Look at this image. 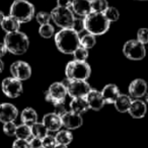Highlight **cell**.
<instances>
[{
	"mask_svg": "<svg viewBox=\"0 0 148 148\" xmlns=\"http://www.w3.org/2000/svg\"><path fill=\"white\" fill-rule=\"evenodd\" d=\"M80 37L72 29H62L55 35V44L57 49L63 54H73L80 46Z\"/></svg>",
	"mask_w": 148,
	"mask_h": 148,
	"instance_id": "6da1fadb",
	"label": "cell"
},
{
	"mask_svg": "<svg viewBox=\"0 0 148 148\" xmlns=\"http://www.w3.org/2000/svg\"><path fill=\"white\" fill-rule=\"evenodd\" d=\"M5 47L7 52L13 55H23L27 51L29 47V37L23 32H15V33L6 34L4 37Z\"/></svg>",
	"mask_w": 148,
	"mask_h": 148,
	"instance_id": "7a4b0ae2",
	"label": "cell"
},
{
	"mask_svg": "<svg viewBox=\"0 0 148 148\" xmlns=\"http://www.w3.org/2000/svg\"><path fill=\"white\" fill-rule=\"evenodd\" d=\"M84 27L88 34L93 36H101L110 29L111 23L106 18L103 13L90 12L84 17Z\"/></svg>",
	"mask_w": 148,
	"mask_h": 148,
	"instance_id": "3957f363",
	"label": "cell"
},
{
	"mask_svg": "<svg viewBox=\"0 0 148 148\" xmlns=\"http://www.w3.org/2000/svg\"><path fill=\"white\" fill-rule=\"evenodd\" d=\"M21 23H29L35 16V6L27 0H14L10 6V14Z\"/></svg>",
	"mask_w": 148,
	"mask_h": 148,
	"instance_id": "277c9868",
	"label": "cell"
},
{
	"mask_svg": "<svg viewBox=\"0 0 148 148\" xmlns=\"http://www.w3.org/2000/svg\"><path fill=\"white\" fill-rule=\"evenodd\" d=\"M91 68L82 61L72 60L68 62L65 68V75L68 80H87L90 76Z\"/></svg>",
	"mask_w": 148,
	"mask_h": 148,
	"instance_id": "5b68a950",
	"label": "cell"
},
{
	"mask_svg": "<svg viewBox=\"0 0 148 148\" xmlns=\"http://www.w3.org/2000/svg\"><path fill=\"white\" fill-rule=\"evenodd\" d=\"M74 13L70 8L57 6L52 10L51 19L61 29H71L74 21Z\"/></svg>",
	"mask_w": 148,
	"mask_h": 148,
	"instance_id": "8992f818",
	"label": "cell"
},
{
	"mask_svg": "<svg viewBox=\"0 0 148 148\" xmlns=\"http://www.w3.org/2000/svg\"><path fill=\"white\" fill-rule=\"evenodd\" d=\"M123 54L128 59L139 61L146 56L145 46L137 40H129L124 44Z\"/></svg>",
	"mask_w": 148,
	"mask_h": 148,
	"instance_id": "52a82bcc",
	"label": "cell"
},
{
	"mask_svg": "<svg viewBox=\"0 0 148 148\" xmlns=\"http://www.w3.org/2000/svg\"><path fill=\"white\" fill-rule=\"evenodd\" d=\"M67 80L66 88L67 93L72 99L75 97H85L86 95L91 90V87L86 80Z\"/></svg>",
	"mask_w": 148,
	"mask_h": 148,
	"instance_id": "ba28073f",
	"label": "cell"
},
{
	"mask_svg": "<svg viewBox=\"0 0 148 148\" xmlns=\"http://www.w3.org/2000/svg\"><path fill=\"white\" fill-rule=\"evenodd\" d=\"M67 95V88H66L65 83L54 82L50 85L49 89L45 92V99L47 101L54 105V103L65 101Z\"/></svg>",
	"mask_w": 148,
	"mask_h": 148,
	"instance_id": "9c48e42d",
	"label": "cell"
},
{
	"mask_svg": "<svg viewBox=\"0 0 148 148\" xmlns=\"http://www.w3.org/2000/svg\"><path fill=\"white\" fill-rule=\"evenodd\" d=\"M1 88H2L3 93L9 99H16L23 91L21 81L12 76L3 79L1 83Z\"/></svg>",
	"mask_w": 148,
	"mask_h": 148,
	"instance_id": "30bf717a",
	"label": "cell"
},
{
	"mask_svg": "<svg viewBox=\"0 0 148 148\" xmlns=\"http://www.w3.org/2000/svg\"><path fill=\"white\" fill-rule=\"evenodd\" d=\"M11 76L21 81L27 80L32 76V67L25 61H15L10 66Z\"/></svg>",
	"mask_w": 148,
	"mask_h": 148,
	"instance_id": "8fae6325",
	"label": "cell"
},
{
	"mask_svg": "<svg viewBox=\"0 0 148 148\" xmlns=\"http://www.w3.org/2000/svg\"><path fill=\"white\" fill-rule=\"evenodd\" d=\"M62 125L66 128V130H76L80 128L83 124V119L81 115L69 111L66 112L61 117Z\"/></svg>",
	"mask_w": 148,
	"mask_h": 148,
	"instance_id": "7c38bea8",
	"label": "cell"
},
{
	"mask_svg": "<svg viewBox=\"0 0 148 148\" xmlns=\"http://www.w3.org/2000/svg\"><path fill=\"white\" fill-rule=\"evenodd\" d=\"M18 116V110L14 105L3 103L0 105V122L3 124L14 122Z\"/></svg>",
	"mask_w": 148,
	"mask_h": 148,
	"instance_id": "4fadbf2b",
	"label": "cell"
},
{
	"mask_svg": "<svg viewBox=\"0 0 148 148\" xmlns=\"http://www.w3.org/2000/svg\"><path fill=\"white\" fill-rule=\"evenodd\" d=\"M147 93V83L144 79L137 78L133 80L129 85L130 97L139 99Z\"/></svg>",
	"mask_w": 148,
	"mask_h": 148,
	"instance_id": "5bb4252c",
	"label": "cell"
},
{
	"mask_svg": "<svg viewBox=\"0 0 148 148\" xmlns=\"http://www.w3.org/2000/svg\"><path fill=\"white\" fill-rule=\"evenodd\" d=\"M85 99L87 101V105L90 110L93 111H99L105 106V101L101 95V92L97 89H91L85 97Z\"/></svg>",
	"mask_w": 148,
	"mask_h": 148,
	"instance_id": "9a60e30c",
	"label": "cell"
},
{
	"mask_svg": "<svg viewBox=\"0 0 148 148\" xmlns=\"http://www.w3.org/2000/svg\"><path fill=\"white\" fill-rule=\"evenodd\" d=\"M42 123L45 125V127L47 128L49 132H58L60 131L61 127L63 126L61 117L56 115L55 113H49L44 116Z\"/></svg>",
	"mask_w": 148,
	"mask_h": 148,
	"instance_id": "2e32d148",
	"label": "cell"
},
{
	"mask_svg": "<svg viewBox=\"0 0 148 148\" xmlns=\"http://www.w3.org/2000/svg\"><path fill=\"white\" fill-rule=\"evenodd\" d=\"M71 10L74 14L85 17L91 12L90 0H74L71 5Z\"/></svg>",
	"mask_w": 148,
	"mask_h": 148,
	"instance_id": "e0dca14e",
	"label": "cell"
},
{
	"mask_svg": "<svg viewBox=\"0 0 148 148\" xmlns=\"http://www.w3.org/2000/svg\"><path fill=\"white\" fill-rule=\"evenodd\" d=\"M128 113L134 119H142L147 113V106L141 99H134L132 101Z\"/></svg>",
	"mask_w": 148,
	"mask_h": 148,
	"instance_id": "ac0fdd59",
	"label": "cell"
},
{
	"mask_svg": "<svg viewBox=\"0 0 148 148\" xmlns=\"http://www.w3.org/2000/svg\"><path fill=\"white\" fill-rule=\"evenodd\" d=\"M121 95L119 87L116 84H107L101 90V95L106 103H115L118 97Z\"/></svg>",
	"mask_w": 148,
	"mask_h": 148,
	"instance_id": "d6986e66",
	"label": "cell"
},
{
	"mask_svg": "<svg viewBox=\"0 0 148 148\" xmlns=\"http://www.w3.org/2000/svg\"><path fill=\"white\" fill-rule=\"evenodd\" d=\"M0 25H1V29L6 34L15 33V32H18L21 29V23L11 15L5 16Z\"/></svg>",
	"mask_w": 148,
	"mask_h": 148,
	"instance_id": "ffe728a7",
	"label": "cell"
},
{
	"mask_svg": "<svg viewBox=\"0 0 148 148\" xmlns=\"http://www.w3.org/2000/svg\"><path fill=\"white\" fill-rule=\"evenodd\" d=\"M88 110L89 108L85 97H75L70 101V111L73 113L82 115L83 113H86Z\"/></svg>",
	"mask_w": 148,
	"mask_h": 148,
	"instance_id": "44dd1931",
	"label": "cell"
},
{
	"mask_svg": "<svg viewBox=\"0 0 148 148\" xmlns=\"http://www.w3.org/2000/svg\"><path fill=\"white\" fill-rule=\"evenodd\" d=\"M21 120L23 124L31 127L38 122V114L33 108H25L21 114Z\"/></svg>",
	"mask_w": 148,
	"mask_h": 148,
	"instance_id": "7402d4cb",
	"label": "cell"
},
{
	"mask_svg": "<svg viewBox=\"0 0 148 148\" xmlns=\"http://www.w3.org/2000/svg\"><path fill=\"white\" fill-rule=\"evenodd\" d=\"M132 99L130 97V95H120L118 97L117 101H115V108L119 113H128L129 108L131 106Z\"/></svg>",
	"mask_w": 148,
	"mask_h": 148,
	"instance_id": "603a6c76",
	"label": "cell"
},
{
	"mask_svg": "<svg viewBox=\"0 0 148 148\" xmlns=\"http://www.w3.org/2000/svg\"><path fill=\"white\" fill-rule=\"evenodd\" d=\"M55 139L57 144L68 146L72 141H73V135L69 130H60L57 132L55 136Z\"/></svg>",
	"mask_w": 148,
	"mask_h": 148,
	"instance_id": "cb8c5ba5",
	"label": "cell"
},
{
	"mask_svg": "<svg viewBox=\"0 0 148 148\" xmlns=\"http://www.w3.org/2000/svg\"><path fill=\"white\" fill-rule=\"evenodd\" d=\"M15 137H16V139H21V140H27V141H29V140L33 137L31 127L25 125V124L18 125L16 127V131H15Z\"/></svg>",
	"mask_w": 148,
	"mask_h": 148,
	"instance_id": "d4e9b609",
	"label": "cell"
},
{
	"mask_svg": "<svg viewBox=\"0 0 148 148\" xmlns=\"http://www.w3.org/2000/svg\"><path fill=\"white\" fill-rule=\"evenodd\" d=\"M31 129H32V135L33 137L36 138H40V139H43L44 137L48 135V130L47 128L45 127L43 123H35L33 126H31Z\"/></svg>",
	"mask_w": 148,
	"mask_h": 148,
	"instance_id": "484cf974",
	"label": "cell"
},
{
	"mask_svg": "<svg viewBox=\"0 0 148 148\" xmlns=\"http://www.w3.org/2000/svg\"><path fill=\"white\" fill-rule=\"evenodd\" d=\"M91 12L103 13V11L109 7L107 0H90Z\"/></svg>",
	"mask_w": 148,
	"mask_h": 148,
	"instance_id": "4316f807",
	"label": "cell"
},
{
	"mask_svg": "<svg viewBox=\"0 0 148 148\" xmlns=\"http://www.w3.org/2000/svg\"><path fill=\"white\" fill-rule=\"evenodd\" d=\"M79 42H80L81 47L88 50L95 46V44H97V39H95V36L91 35V34H86V35L82 36V37L80 38V41Z\"/></svg>",
	"mask_w": 148,
	"mask_h": 148,
	"instance_id": "83f0119b",
	"label": "cell"
},
{
	"mask_svg": "<svg viewBox=\"0 0 148 148\" xmlns=\"http://www.w3.org/2000/svg\"><path fill=\"white\" fill-rule=\"evenodd\" d=\"M103 15L106 16V18L110 21V23H113V21H117L120 17V12L116 7L109 6L105 11H103Z\"/></svg>",
	"mask_w": 148,
	"mask_h": 148,
	"instance_id": "f1b7e54d",
	"label": "cell"
},
{
	"mask_svg": "<svg viewBox=\"0 0 148 148\" xmlns=\"http://www.w3.org/2000/svg\"><path fill=\"white\" fill-rule=\"evenodd\" d=\"M54 27L50 23H47V25H40L39 29V34L42 38H45V39H50L54 36Z\"/></svg>",
	"mask_w": 148,
	"mask_h": 148,
	"instance_id": "f546056e",
	"label": "cell"
},
{
	"mask_svg": "<svg viewBox=\"0 0 148 148\" xmlns=\"http://www.w3.org/2000/svg\"><path fill=\"white\" fill-rule=\"evenodd\" d=\"M72 55L74 56V60H76V61L85 62L87 58H88V51H87L85 48L79 46V47L73 52Z\"/></svg>",
	"mask_w": 148,
	"mask_h": 148,
	"instance_id": "4dcf8cb0",
	"label": "cell"
},
{
	"mask_svg": "<svg viewBox=\"0 0 148 148\" xmlns=\"http://www.w3.org/2000/svg\"><path fill=\"white\" fill-rule=\"evenodd\" d=\"M36 19L38 23H40V25H47L51 21V13H48L46 11H40L36 14Z\"/></svg>",
	"mask_w": 148,
	"mask_h": 148,
	"instance_id": "1f68e13d",
	"label": "cell"
},
{
	"mask_svg": "<svg viewBox=\"0 0 148 148\" xmlns=\"http://www.w3.org/2000/svg\"><path fill=\"white\" fill-rule=\"evenodd\" d=\"M137 41H139L144 46L148 44V29L147 27H142L139 29L137 32Z\"/></svg>",
	"mask_w": 148,
	"mask_h": 148,
	"instance_id": "d6a6232c",
	"label": "cell"
},
{
	"mask_svg": "<svg viewBox=\"0 0 148 148\" xmlns=\"http://www.w3.org/2000/svg\"><path fill=\"white\" fill-rule=\"evenodd\" d=\"M16 127L14 122H9V123L3 124V132L5 135L7 136H15V131H16Z\"/></svg>",
	"mask_w": 148,
	"mask_h": 148,
	"instance_id": "836d02e7",
	"label": "cell"
},
{
	"mask_svg": "<svg viewBox=\"0 0 148 148\" xmlns=\"http://www.w3.org/2000/svg\"><path fill=\"white\" fill-rule=\"evenodd\" d=\"M42 142H43V148H54L57 145L55 136L49 135V134L42 139Z\"/></svg>",
	"mask_w": 148,
	"mask_h": 148,
	"instance_id": "e575fe53",
	"label": "cell"
},
{
	"mask_svg": "<svg viewBox=\"0 0 148 148\" xmlns=\"http://www.w3.org/2000/svg\"><path fill=\"white\" fill-rule=\"evenodd\" d=\"M71 29H73L74 32H76V33L79 35V34L82 33V32L85 29L84 21H83L82 18H74V21H73V23H72Z\"/></svg>",
	"mask_w": 148,
	"mask_h": 148,
	"instance_id": "d590c367",
	"label": "cell"
},
{
	"mask_svg": "<svg viewBox=\"0 0 148 148\" xmlns=\"http://www.w3.org/2000/svg\"><path fill=\"white\" fill-rule=\"evenodd\" d=\"M54 113L56 115H58L59 117H62L66 112H68L66 110V107L64 105V101H61V103H54Z\"/></svg>",
	"mask_w": 148,
	"mask_h": 148,
	"instance_id": "8d00e7d4",
	"label": "cell"
},
{
	"mask_svg": "<svg viewBox=\"0 0 148 148\" xmlns=\"http://www.w3.org/2000/svg\"><path fill=\"white\" fill-rule=\"evenodd\" d=\"M29 144L31 148H43V142L40 138L32 137L29 140Z\"/></svg>",
	"mask_w": 148,
	"mask_h": 148,
	"instance_id": "74e56055",
	"label": "cell"
},
{
	"mask_svg": "<svg viewBox=\"0 0 148 148\" xmlns=\"http://www.w3.org/2000/svg\"><path fill=\"white\" fill-rule=\"evenodd\" d=\"M12 148H31V147H29V141H27V140L16 139L12 143Z\"/></svg>",
	"mask_w": 148,
	"mask_h": 148,
	"instance_id": "f35d334b",
	"label": "cell"
},
{
	"mask_svg": "<svg viewBox=\"0 0 148 148\" xmlns=\"http://www.w3.org/2000/svg\"><path fill=\"white\" fill-rule=\"evenodd\" d=\"M74 0H57V6L70 8Z\"/></svg>",
	"mask_w": 148,
	"mask_h": 148,
	"instance_id": "ab89813d",
	"label": "cell"
},
{
	"mask_svg": "<svg viewBox=\"0 0 148 148\" xmlns=\"http://www.w3.org/2000/svg\"><path fill=\"white\" fill-rule=\"evenodd\" d=\"M6 53H7V49H6V47H5L4 43H0V59H1L3 56H5Z\"/></svg>",
	"mask_w": 148,
	"mask_h": 148,
	"instance_id": "60d3db41",
	"label": "cell"
},
{
	"mask_svg": "<svg viewBox=\"0 0 148 148\" xmlns=\"http://www.w3.org/2000/svg\"><path fill=\"white\" fill-rule=\"evenodd\" d=\"M3 70H4V63L1 59H0V73H2Z\"/></svg>",
	"mask_w": 148,
	"mask_h": 148,
	"instance_id": "b9f144b4",
	"label": "cell"
},
{
	"mask_svg": "<svg viewBox=\"0 0 148 148\" xmlns=\"http://www.w3.org/2000/svg\"><path fill=\"white\" fill-rule=\"evenodd\" d=\"M4 17H5V14L2 12V11L0 10V25H1V23H2V21L4 19Z\"/></svg>",
	"mask_w": 148,
	"mask_h": 148,
	"instance_id": "7bdbcfd3",
	"label": "cell"
},
{
	"mask_svg": "<svg viewBox=\"0 0 148 148\" xmlns=\"http://www.w3.org/2000/svg\"><path fill=\"white\" fill-rule=\"evenodd\" d=\"M54 148H68V146L66 145H61V144H57Z\"/></svg>",
	"mask_w": 148,
	"mask_h": 148,
	"instance_id": "ee69618b",
	"label": "cell"
},
{
	"mask_svg": "<svg viewBox=\"0 0 148 148\" xmlns=\"http://www.w3.org/2000/svg\"><path fill=\"white\" fill-rule=\"evenodd\" d=\"M144 97H145V101H146V103H148V92L146 93L145 95H144Z\"/></svg>",
	"mask_w": 148,
	"mask_h": 148,
	"instance_id": "f6af8a7d",
	"label": "cell"
},
{
	"mask_svg": "<svg viewBox=\"0 0 148 148\" xmlns=\"http://www.w3.org/2000/svg\"><path fill=\"white\" fill-rule=\"evenodd\" d=\"M140 1H145V0H140Z\"/></svg>",
	"mask_w": 148,
	"mask_h": 148,
	"instance_id": "bcb514c9",
	"label": "cell"
}]
</instances>
